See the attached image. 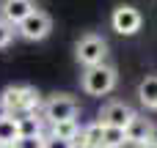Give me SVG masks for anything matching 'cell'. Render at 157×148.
I'll return each mask as SVG.
<instances>
[{"instance_id": "obj_1", "label": "cell", "mask_w": 157, "mask_h": 148, "mask_svg": "<svg viewBox=\"0 0 157 148\" xmlns=\"http://www.w3.org/2000/svg\"><path fill=\"white\" fill-rule=\"evenodd\" d=\"M41 110V99L39 91L33 85H8L0 93V113L8 115H22V113H33Z\"/></svg>"}, {"instance_id": "obj_2", "label": "cell", "mask_w": 157, "mask_h": 148, "mask_svg": "<svg viewBox=\"0 0 157 148\" xmlns=\"http://www.w3.org/2000/svg\"><path fill=\"white\" fill-rule=\"evenodd\" d=\"M119 82V71L108 63H99V66H88L83 69L80 74V88L88 93V96H108Z\"/></svg>"}, {"instance_id": "obj_3", "label": "cell", "mask_w": 157, "mask_h": 148, "mask_svg": "<svg viewBox=\"0 0 157 148\" xmlns=\"http://www.w3.org/2000/svg\"><path fill=\"white\" fill-rule=\"evenodd\" d=\"M75 58H77V63H80L83 69L99 66V63H105V58H108V41H105L102 36H97V33H86V36H80L77 44H75Z\"/></svg>"}, {"instance_id": "obj_4", "label": "cell", "mask_w": 157, "mask_h": 148, "mask_svg": "<svg viewBox=\"0 0 157 148\" xmlns=\"http://www.w3.org/2000/svg\"><path fill=\"white\" fill-rule=\"evenodd\" d=\"M41 118H44V124H58V121H69V118H77V113H80V104H77V99L75 96H69V93H52L44 104H41Z\"/></svg>"}, {"instance_id": "obj_5", "label": "cell", "mask_w": 157, "mask_h": 148, "mask_svg": "<svg viewBox=\"0 0 157 148\" xmlns=\"http://www.w3.org/2000/svg\"><path fill=\"white\" fill-rule=\"evenodd\" d=\"M50 30H52V19H50V14L41 11V8H33V11L17 25V36L25 38V41H44V38L50 36Z\"/></svg>"}, {"instance_id": "obj_6", "label": "cell", "mask_w": 157, "mask_h": 148, "mask_svg": "<svg viewBox=\"0 0 157 148\" xmlns=\"http://www.w3.org/2000/svg\"><path fill=\"white\" fill-rule=\"evenodd\" d=\"M141 25H144V16H141V11H138L135 5H130V3L116 5L113 14H110V27H113L119 36H135V33L141 30Z\"/></svg>"}, {"instance_id": "obj_7", "label": "cell", "mask_w": 157, "mask_h": 148, "mask_svg": "<svg viewBox=\"0 0 157 148\" xmlns=\"http://www.w3.org/2000/svg\"><path fill=\"white\" fill-rule=\"evenodd\" d=\"M135 118V110L127 104V102H108L102 110H99V124L102 126H116V129H124L130 121Z\"/></svg>"}, {"instance_id": "obj_8", "label": "cell", "mask_w": 157, "mask_h": 148, "mask_svg": "<svg viewBox=\"0 0 157 148\" xmlns=\"http://www.w3.org/2000/svg\"><path fill=\"white\" fill-rule=\"evenodd\" d=\"M124 135H127V143L141 146V143H146V140L155 137V124H152L149 118H144V115L135 113V118L124 126Z\"/></svg>"}, {"instance_id": "obj_9", "label": "cell", "mask_w": 157, "mask_h": 148, "mask_svg": "<svg viewBox=\"0 0 157 148\" xmlns=\"http://www.w3.org/2000/svg\"><path fill=\"white\" fill-rule=\"evenodd\" d=\"M33 8H36L33 0H3V3H0V19H6L8 25L17 27Z\"/></svg>"}, {"instance_id": "obj_10", "label": "cell", "mask_w": 157, "mask_h": 148, "mask_svg": "<svg viewBox=\"0 0 157 148\" xmlns=\"http://www.w3.org/2000/svg\"><path fill=\"white\" fill-rule=\"evenodd\" d=\"M17 118V132L19 137H30V135H44V118L39 110L33 113H22V115H14Z\"/></svg>"}, {"instance_id": "obj_11", "label": "cell", "mask_w": 157, "mask_h": 148, "mask_svg": "<svg viewBox=\"0 0 157 148\" xmlns=\"http://www.w3.org/2000/svg\"><path fill=\"white\" fill-rule=\"evenodd\" d=\"M80 121L77 118H69V121H58V124H50V135L52 137H61V140H69L75 146V140L80 137Z\"/></svg>"}, {"instance_id": "obj_12", "label": "cell", "mask_w": 157, "mask_h": 148, "mask_svg": "<svg viewBox=\"0 0 157 148\" xmlns=\"http://www.w3.org/2000/svg\"><path fill=\"white\" fill-rule=\"evenodd\" d=\"M75 146H86V148H102V124L91 121L80 129V137L75 140Z\"/></svg>"}, {"instance_id": "obj_13", "label": "cell", "mask_w": 157, "mask_h": 148, "mask_svg": "<svg viewBox=\"0 0 157 148\" xmlns=\"http://www.w3.org/2000/svg\"><path fill=\"white\" fill-rule=\"evenodd\" d=\"M138 99L146 110H157V74H149L138 85Z\"/></svg>"}, {"instance_id": "obj_14", "label": "cell", "mask_w": 157, "mask_h": 148, "mask_svg": "<svg viewBox=\"0 0 157 148\" xmlns=\"http://www.w3.org/2000/svg\"><path fill=\"white\" fill-rule=\"evenodd\" d=\"M19 137L17 132V118L8 113H0V146H14V140Z\"/></svg>"}, {"instance_id": "obj_15", "label": "cell", "mask_w": 157, "mask_h": 148, "mask_svg": "<svg viewBox=\"0 0 157 148\" xmlns=\"http://www.w3.org/2000/svg\"><path fill=\"white\" fill-rule=\"evenodd\" d=\"M124 146H127V135H124V129L102 126V148H124Z\"/></svg>"}, {"instance_id": "obj_16", "label": "cell", "mask_w": 157, "mask_h": 148, "mask_svg": "<svg viewBox=\"0 0 157 148\" xmlns=\"http://www.w3.org/2000/svg\"><path fill=\"white\" fill-rule=\"evenodd\" d=\"M47 135H30V137H17L11 148H44Z\"/></svg>"}, {"instance_id": "obj_17", "label": "cell", "mask_w": 157, "mask_h": 148, "mask_svg": "<svg viewBox=\"0 0 157 148\" xmlns=\"http://www.w3.org/2000/svg\"><path fill=\"white\" fill-rule=\"evenodd\" d=\"M14 36H17V27H14V25H8L6 19H0V49H3V47H8V44L14 41Z\"/></svg>"}, {"instance_id": "obj_18", "label": "cell", "mask_w": 157, "mask_h": 148, "mask_svg": "<svg viewBox=\"0 0 157 148\" xmlns=\"http://www.w3.org/2000/svg\"><path fill=\"white\" fill-rule=\"evenodd\" d=\"M44 148H72V143H69V140H61V137H52V135H47Z\"/></svg>"}, {"instance_id": "obj_19", "label": "cell", "mask_w": 157, "mask_h": 148, "mask_svg": "<svg viewBox=\"0 0 157 148\" xmlns=\"http://www.w3.org/2000/svg\"><path fill=\"white\" fill-rule=\"evenodd\" d=\"M138 148H157V140H155V137H152V140H146V143H141V146H138Z\"/></svg>"}, {"instance_id": "obj_20", "label": "cell", "mask_w": 157, "mask_h": 148, "mask_svg": "<svg viewBox=\"0 0 157 148\" xmlns=\"http://www.w3.org/2000/svg\"><path fill=\"white\" fill-rule=\"evenodd\" d=\"M72 148H86V146H72Z\"/></svg>"}, {"instance_id": "obj_21", "label": "cell", "mask_w": 157, "mask_h": 148, "mask_svg": "<svg viewBox=\"0 0 157 148\" xmlns=\"http://www.w3.org/2000/svg\"><path fill=\"white\" fill-rule=\"evenodd\" d=\"M0 148H11V146H0Z\"/></svg>"}]
</instances>
